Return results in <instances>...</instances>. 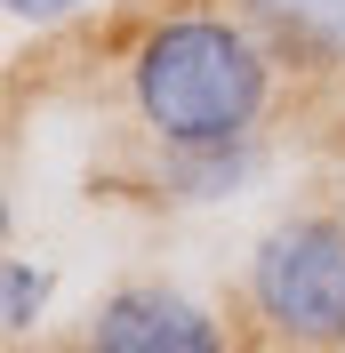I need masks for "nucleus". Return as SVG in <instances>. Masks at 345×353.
Returning a JSON list of instances; mask_svg holds the SVG:
<instances>
[{"instance_id": "4", "label": "nucleus", "mask_w": 345, "mask_h": 353, "mask_svg": "<svg viewBox=\"0 0 345 353\" xmlns=\"http://www.w3.org/2000/svg\"><path fill=\"white\" fill-rule=\"evenodd\" d=\"M241 17L297 65H345V0H241Z\"/></svg>"}, {"instance_id": "1", "label": "nucleus", "mask_w": 345, "mask_h": 353, "mask_svg": "<svg viewBox=\"0 0 345 353\" xmlns=\"http://www.w3.org/2000/svg\"><path fill=\"white\" fill-rule=\"evenodd\" d=\"M273 97V48L249 17L177 8L129 48V105L161 145H241Z\"/></svg>"}, {"instance_id": "2", "label": "nucleus", "mask_w": 345, "mask_h": 353, "mask_svg": "<svg viewBox=\"0 0 345 353\" xmlns=\"http://www.w3.org/2000/svg\"><path fill=\"white\" fill-rule=\"evenodd\" d=\"M249 313L281 345H345V217H281L249 249Z\"/></svg>"}, {"instance_id": "6", "label": "nucleus", "mask_w": 345, "mask_h": 353, "mask_svg": "<svg viewBox=\"0 0 345 353\" xmlns=\"http://www.w3.org/2000/svg\"><path fill=\"white\" fill-rule=\"evenodd\" d=\"M41 313H48V265L8 257V265H0V330H8V337H24Z\"/></svg>"}, {"instance_id": "3", "label": "nucleus", "mask_w": 345, "mask_h": 353, "mask_svg": "<svg viewBox=\"0 0 345 353\" xmlns=\"http://www.w3.org/2000/svg\"><path fill=\"white\" fill-rule=\"evenodd\" d=\"M88 345H97V353H217L225 330H217V313L193 305L185 289L129 281V289H112L105 305H97Z\"/></svg>"}, {"instance_id": "5", "label": "nucleus", "mask_w": 345, "mask_h": 353, "mask_svg": "<svg viewBox=\"0 0 345 353\" xmlns=\"http://www.w3.org/2000/svg\"><path fill=\"white\" fill-rule=\"evenodd\" d=\"M249 137L241 145H169V161H161V185H169V201H225L249 185Z\"/></svg>"}, {"instance_id": "7", "label": "nucleus", "mask_w": 345, "mask_h": 353, "mask_svg": "<svg viewBox=\"0 0 345 353\" xmlns=\"http://www.w3.org/2000/svg\"><path fill=\"white\" fill-rule=\"evenodd\" d=\"M88 0H8V17L17 24H65V17H81Z\"/></svg>"}]
</instances>
